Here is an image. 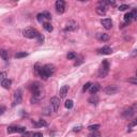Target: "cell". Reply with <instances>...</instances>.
Listing matches in <instances>:
<instances>
[{"label": "cell", "mask_w": 137, "mask_h": 137, "mask_svg": "<svg viewBox=\"0 0 137 137\" xmlns=\"http://www.w3.org/2000/svg\"><path fill=\"white\" fill-rule=\"evenodd\" d=\"M44 41V36H42V34H40V36H39V42H43Z\"/></svg>", "instance_id": "obj_38"}, {"label": "cell", "mask_w": 137, "mask_h": 137, "mask_svg": "<svg viewBox=\"0 0 137 137\" xmlns=\"http://www.w3.org/2000/svg\"><path fill=\"white\" fill-rule=\"evenodd\" d=\"M36 19H38V22L43 23V24H44V19H45L44 14H43V13H40V14H38V16H36Z\"/></svg>", "instance_id": "obj_23"}, {"label": "cell", "mask_w": 137, "mask_h": 137, "mask_svg": "<svg viewBox=\"0 0 137 137\" xmlns=\"http://www.w3.org/2000/svg\"><path fill=\"white\" fill-rule=\"evenodd\" d=\"M108 71H109V63L107 60H104L102 62V67L99 70V76L101 78H104L107 74H108Z\"/></svg>", "instance_id": "obj_4"}, {"label": "cell", "mask_w": 137, "mask_h": 137, "mask_svg": "<svg viewBox=\"0 0 137 137\" xmlns=\"http://www.w3.org/2000/svg\"><path fill=\"white\" fill-rule=\"evenodd\" d=\"M34 71H35L36 74L40 75L42 78L47 79L49 76H51V75L54 74L56 68H55V67L52 64H46V65H44V67H41L38 63V64H35V67H34Z\"/></svg>", "instance_id": "obj_1"}, {"label": "cell", "mask_w": 137, "mask_h": 137, "mask_svg": "<svg viewBox=\"0 0 137 137\" xmlns=\"http://www.w3.org/2000/svg\"><path fill=\"white\" fill-rule=\"evenodd\" d=\"M97 40L102 41V42H106V41L109 40V35L107 33H97Z\"/></svg>", "instance_id": "obj_14"}, {"label": "cell", "mask_w": 137, "mask_h": 137, "mask_svg": "<svg viewBox=\"0 0 137 137\" xmlns=\"http://www.w3.org/2000/svg\"><path fill=\"white\" fill-rule=\"evenodd\" d=\"M23 34H24V36L27 39H35V38H39V36H40L39 31L36 30V29H33V28L25 29Z\"/></svg>", "instance_id": "obj_3"}, {"label": "cell", "mask_w": 137, "mask_h": 137, "mask_svg": "<svg viewBox=\"0 0 137 137\" xmlns=\"http://www.w3.org/2000/svg\"><path fill=\"white\" fill-rule=\"evenodd\" d=\"M99 90H100V85H99V84H94V85H92V86H91V88L89 89V91H90V93L92 95L97 94V92Z\"/></svg>", "instance_id": "obj_15"}, {"label": "cell", "mask_w": 137, "mask_h": 137, "mask_svg": "<svg viewBox=\"0 0 137 137\" xmlns=\"http://www.w3.org/2000/svg\"><path fill=\"white\" fill-rule=\"evenodd\" d=\"M107 3H108L109 6H116V1H111V0L107 1Z\"/></svg>", "instance_id": "obj_37"}, {"label": "cell", "mask_w": 137, "mask_h": 137, "mask_svg": "<svg viewBox=\"0 0 137 137\" xmlns=\"http://www.w3.org/2000/svg\"><path fill=\"white\" fill-rule=\"evenodd\" d=\"M43 14H44V16H45V19H48V20L51 19V15L49 14L48 12H43Z\"/></svg>", "instance_id": "obj_34"}, {"label": "cell", "mask_w": 137, "mask_h": 137, "mask_svg": "<svg viewBox=\"0 0 137 137\" xmlns=\"http://www.w3.org/2000/svg\"><path fill=\"white\" fill-rule=\"evenodd\" d=\"M136 111H137V103L133 104L131 107H127V108H125L124 110L122 111V116L124 118H126V119H130V118H132L134 115H135Z\"/></svg>", "instance_id": "obj_2"}, {"label": "cell", "mask_w": 137, "mask_h": 137, "mask_svg": "<svg viewBox=\"0 0 137 137\" xmlns=\"http://www.w3.org/2000/svg\"><path fill=\"white\" fill-rule=\"evenodd\" d=\"M6 72H2V73H1V75H0V78H1V81H2V80H4V79H6Z\"/></svg>", "instance_id": "obj_35"}, {"label": "cell", "mask_w": 137, "mask_h": 137, "mask_svg": "<svg viewBox=\"0 0 137 137\" xmlns=\"http://www.w3.org/2000/svg\"><path fill=\"white\" fill-rule=\"evenodd\" d=\"M11 84H12V81H11L9 78H6V79H4V80L1 81V86L3 87L4 89H10Z\"/></svg>", "instance_id": "obj_16"}, {"label": "cell", "mask_w": 137, "mask_h": 137, "mask_svg": "<svg viewBox=\"0 0 137 137\" xmlns=\"http://www.w3.org/2000/svg\"><path fill=\"white\" fill-rule=\"evenodd\" d=\"M129 9V6L127 4H121V6H119V8H118V10L119 11H125Z\"/></svg>", "instance_id": "obj_30"}, {"label": "cell", "mask_w": 137, "mask_h": 137, "mask_svg": "<svg viewBox=\"0 0 137 137\" xmlns=\"http://www.w3.org/2000/svg\"><path fill=\"white\" fill-rule=\"evenodd\" d=\"M131 14H132V17H133V20H137V9H133Z\"/></svg>", "instance_id": "obj_26"}, {"label": "cell", "mask_w": 137, "mask_h": 137, "mask_svg": "<svg viewBox=\"0 0 137 137\" xmlns=\"http://www.w3.org/2000/svg\"><path fill=\"white\" fill-rule=\"evenodd\" d=\"M100 127H101V125L100 124H92V125H89L87 129H88L89 131H91V132H94V131H97Z\"/></svg>", "instance_id": "obj_19"}, {"label": "cell", "mask_w": 137, "mask_h": 137, "mask_svg": "<svg viewBox=\"0 0 137 137\" xmlns=\"http://www.w3.org/2000/svg\"><path fill=\"white\" fill-rule=\"evenodd\" d=\"M26 129L23 126H9L8 127V133H25Z\"/></svg>", "instance_id": "obj_8"}, {"label": "cell", "mask_w": 137, "mask_h": 137, "mask_svg": "<svg viewBox=\"0 0 137 137\" xmlns=\"http://www.w3.org/2000/svg\"><path fill=\"white\" fill-rule=\"evenodd\" d=\"M127 81L131 84H134V85H137V77H131Z\"/></svg>", "instance_id": "obj_32"}, {"label": "cell", "mask_w": 137, "mask_h": 137, "mask_svg": "<svg viewBox=\"0 0 137 137\" xmlns=\"http://www.w3.org/2000/svg\"><path fill=\"white\" fill-rule=\"evenodd\" d=\"M43 27H44V29L46 31H48V32H51L52 31V26H51V24H49V23H44V24H43Z\"/></svg>", "instance_id": "obj_21"}, {"label": "cell", "mask_w": 137, "mask_h": 137, "mask_svg": "<svg viewBox=\"0 0 137 137\" xmlns=\"http://www.w3.org/2000/svg\"><path fill=\"white\" fill-rule=\"evenodd\" d=\"M0 56H1L2 60H4V61L9 60V54L6 49H1V51H0Z\"/></svg>", "instance_id": "obj_17"}, {"label": "cell", "mask_w": 137, "mask_h": 137, "mask_svg": "<svg viewBox=\"0 0 137 137\" xmlns=\"http://www.w3.org/2000/svg\"><path fill=\"white\" fill-rule=\"evenodd\" d=\"M4 110H6V108H4V107L2 106V108H1V114H3V113H4Z\"/></svg>", "instance_id": "obj_41"}, {"label": "cell", "mask_w": 137, "mask_h": 137, "mask_svg": "<svg viewBox=\"0 0 137 137\" xmlns=\"http://www.w3.org/2000/svg\"><path fill=\"white\" fill-rule=\"evenodd\" d=\"M77 28H78V25H77V23L71 20V22H68V24H67L65 30H68V31H75Z\"/></svg>", "instance_id": "obj_11"}, {"label": "cell", "mask_w": 137, "mask_h": 137, "mask_svg": "<svg viewBox=\"0 0 137 137\" xmlns=\"http://www.w3.org/2000/svg\"><path fill=\"white\" fill-rule=\"evenodd\" d=\"M27 56H28L27 52H17V54L15 55L16 58H24V57H27Z\"/></svg>", "instance_id": "obj_27"}, {"label": "cell", "mask_w": 137, "mask_h": 137, "mask_svg": "<svg viewBox=\"0 0 137 137\" xmlns=\"http://www.w3.org/2000/svg\"><path fill=\"white\" fill-rule=\"evenodd\" d=\"M136 124H137V118H136V120L134 121V122H132V123H131V125H130V126L132 127V126H134V125H136Z\"/></svg>", "instance_id": "obj_39"}, {"label": "cell", "mask_w": 137, "mask_h": 137, "mask_svg": "<svg viewBox=\"0 0 137 137\" xmlns=\"http://www.w3.org/2000/svg\"><path fill=\"white\" fill-rule=\"evenodd\" d=\"M68 92V86H63L60 88V91H59V95H60V99H63V97H67Z\"/></svg>", "instance_id": "obj_13"}, {"label": "cell", "mask_w": 137, "mask_h": 137, "mask_svg": "<svg viewBox=\"0 0 137 137\" xmlns=\"http://www.w3.org/2000/svg\"><path fill=\"white\" fill-rule=\"evenodd\" d=\"M119 87L117 86H114V85H110V86H107L106 88H104V92L106 93V94H116L117 92H119Z\"/></svg>", "instance_id": "obj_5"}, {"label": "cell", "mask_w": 137, "mask_h": 137, "mask_svg": "<svg viewBox=\"0 0 137 137\" xmlns=\"http://www.w3.org/2000/svg\"><path fill=\"white\" fill-rule=\"evenodd\" d=\"M23 101V94L20 90H16L14 92V105L16 104H20Z\"/></svg>", "instance_id": "obj_10"}, {"label": "cell", "mask_w": 137, "mask_h": 137, "mask_svg": "<svg viewBox=\"0 0 137 137\" xmlns=\"http://www.w3.org/2000/svg\"><path fill=\"white\" fill-rule=\"evenodd\" d=\"M64 106H65V108L71 109V108H72V107H73V101H72V100H68V101L65 102Z\"/></svg>", "instance_id": "obj_24"}, {"label": "cell", "mask_w": 137, "mask_h": 137, "mask_svg": "<svg viewBox=\"0 0 137 137\" xmlns=\"http://www.w3.org/2000/svg\"><path fill=\"white\" fill-rule=\"evenodd\" d=\"M34 132H25L23 133V137H33Z\"/></svg>", "instance_id": "obj_28"}, {"label": "cell", "mask_w": 137, "mask_h": 137, "mask_svg": "<svg viewBox=\"0 0 137 137\" xmlns=\"http://www.w3.org/2000/svg\"><path fill=\"white\" fill-rule=\"evenodd\" d=\"M132 20H133V17H132L131 12H130V13H126V14L124 15V22L126 23V24H129V23H131Z\"/></svg>", "instance_id": "obj_20"}, {"label": "cell", "mask_w": 137, "mask_h": 137, "mask_svg": "<svg viewBox=\"0 0 137 137\" xmlns=\"http://www.w3.org/2000/svg\"><path fill=\"white\" fill-rule=\"evenodd\" d=\"M75 57H76V55H75L74 52H68V60H73V59H75Z\"/></svg>", "instance_id": "obj_33"}, {"label": "cell", "mask_w": 137, "mask_h": 137, "mask_svg": "<svg viewBox=\"0 0 137 137\" xmlns=\"http://www.w3.org/2000/svg\"><path fill=\"white\" fill-rule=\"evenodd\" d=\"M80 129H81L80 126H78V127H75V129H74V131H80Z\"/></svg>", "instance_id": "obj_40"}, {"label": "cell", "mask_w": 137, "mask_h": 137, "mask_svg": "<svg viewBox=\"0 0 137 137\" xmlns=\"http://www.w3.org/2000/svg\"><path fill=\"white\" fill-rule=\"evenodd\" d=\"M88 137H101V134H100L97 131H94V132H91V133L88 135Z\"/></svg>", "instance_id": "obj_25"}, {"label": "cell", "mask_w": 137, "mask_h": 137, "mask_svg": "<svg viewBox=\"0 0 137 137\" xmlns=\"http://www.w3.org/2000/svg\"><path fill=\"white\" fill-rule=\"evenodd\" d=\"M33 137H43V135H42V133H40V132H34Z\"/></svg>", "instance_id": "obj_36"}, {"label": "cell", "mask_w": 137, "mask_h": 137, "mask_svg": "<svg viewBox=\"0 0 137 137\" xmlns=\"http://www.w3.org/2000/svg\"><path fill=\"white\" fill-rule=\"evenodd\" d=\"M36 125H39V126H47V123L45 122L44 120H39V122L36 123Z\"/></svg>", "instance_id": "obj_31"}, {"label": "cell", "mask_w": 137, "mask_h": 137, "mask_svg": "<svg viewBox=\"0 0 137 137\" xmlns=\"http://www.w3.org/2000/svg\"><path fill=\"white\" fill-rule=\"evenodd\" d=\"M97 101H99V99H97V97H95V94L92 95V97L89 99V103H91V104H94V105L97 104Z\"/></svg>", "instance_id": "obj_22"}, {"label": "cell", "mask_w": 137, "mask_h": 137, "mask_svg": "<svg viewBox=\"0 0 137 137\" xmlns=\"http://www.w3.org/2000/svg\"><path fill=\"white\" fill-rule=\"evenodd\" d=\"M106 12H107V8H103V6H97V13L99 15H101V16L106 14Z\"/></svg>", "instance_id": "obj_18"}, {"label": "cell", "mask_w": 137, "mask_h": 137, "mask_svg": "<svg viewBox=\"0 0 137 137\" xmlns=\"http://www.w3.org/2000/svg\"><path fill=\"white\" fill-rule=\"evenodd\" d=\"M51 105L52 110H54V111H58L59 106H60V100H59V97H52L51 99Z\"/></svg>", "instance_id": "obj_7"}, {"label": "cell", "mask_w": 137, "mask_h": 137, "mask_svg": "<svg viewBox=\"0 0 137 137\" xmlns=\"http://www.w3.org/2000/svg\"><path fill=\"white\" fill-rule=\"evenodd\" d=\"M111 52H113V51H111V48L108 46H104V47H102V48L97 49V54H100V55H110Z\"/></svg>", "instance_id": "obj_12"}, {"label": "cell", "mask_w": 137, "mask_h": 137, "mask_svg": "<svg viewBox=\"0 0 137 137\" xmlns=\"http://www.w3.org/2000/svg\"><path fill=\"white\" fill-rule=\"evenodd\" d=\"M55 6H56V11L58 13H60V14L64 13V11H65V2L63 1V0H58V1H56Z\"/></svg>", "instance_id": "obj_6"}, {"label": "cell", "mask_w": 137, "mask_h": 137, "mask_svg": "<svg viewBox=\"0 0 137 137\" xmlns=\"http://www.w3.org/2000/svg\"><path fill=\"white\" fill-rule=\"evenodd\" d=\"M101 24L105 29L109 30V29H111V27H113V20H111L110 18H104V19L101 20Z\"/></svg>", "instance_id": "obj_9"}, {"label": "cell", "mask_w": 137, "mask_h": 137, "mask_svg": "<svg viewBox=\"0 0 137 137\" xmlns=\"http://www.w3.org/2000/svg\"><path fill=\"white\" fill-rule=\"evenodd\" d=\"M91 86H92V84H91V83L85 84V86H84V88H83V91H84V92H86L87 90H89V89L91 88Z\"/></svg>", "instance_id": "obj_29"}]
</instances>
